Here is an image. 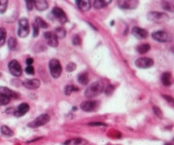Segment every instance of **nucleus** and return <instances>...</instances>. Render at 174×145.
I'll use <instances>...</instances> for the list:
<instances>
[{"label":"nucleus","mask_w":174,"mask_h":145,"mask_svg":"<svg viewBox=\"0 0 174 145\" xmlns=\"http://www.w3.org/2000/svg\"><path fill=\"white\" fill-rule=\"evenodd\" d=\"M103 89H104V86L102 81H95L85 90V96L88 98L98 97V95H100L103 92Z\"/></svg>","instance_id":"obj_1"},{"label":"nucleus","mask_w":174,"mask_h":145,"mask_svg":"<svg viewBox=\"0 0 174 145\" xmlns=\"http://www.w3.org/2000/svg\"><path fill=\"white\" fill-rule=\"evenodd\" d=\"M148 19L155 23H164L169 20V16L166 13L151 11L148 14Z\"/></svg>","instance_id":"obj_2"},{"label":"nucleus","mask_w":174,"mask_h":145,"mask_svg":"<svg viewBox=\"0 0 174 145\" xmlns=\"http://www.w3.org/2000/svg\"><path fill=\"white\" fill-rule=\"evenodd\" d=\"M18 31H17V35L20 36L24 38L26 36H28V35L30 34V23L28 19L25 17H22L19 20L18 23Z\"/></svg>","instance_id":"obj_3"},{"label":"nucleus","mask_w":174,"mask_h":145,"mask_svg":"<svg viewBox=\"0 0 174 145\" xmlns=\"http://www.w3.org/2000/svg\"><path fill=\"white\" fill-rule=\"evenodd\" d=\"M49 70L50 73L53 78L57 79L60 76L61 72H62V67L60 65V62L57 59H52L49 61Z\"/></svg>","instance_id":"obj_4"},{"label":"nucleus","mask_w":174,"mask_h":145,"mask_svg":"<svg viewBox=\"0 0 174 145\" xmlns=\"http://www.w3.org/2000/svg\"><path fill=\"white\" fill-rule=\"evenodd\" d=\"M50 121V117L47 114H42L39 117H37L35 119H34L32 122H30L28 124V126L30 128H38L41 126H43L46 124H47Z\"/></svg>","instance_id":"obj_5"},{"label":"nucleus","mask_w":174,"mask_h":145,"mask_svg":"<svg viewBox=\"0 0 174 145\" xmlns=\"http://www.w3.org/2000/svg\"><path fill=\"white\" fill-rule=\"evenodd\" d=\"M152 37L160 43H170L172 41V35L166 31H156L152 34Z\"/></svg>","instance_id":"obj_6"},{"label":"nucleus","mask_w":174,"mask_h":145,"mask_svg":"<svg viewBox=\"0 0 174 145\" xmlns=\"http://www.w3.org/2000/svg\"><path fill=\"white\" fill-rule=\"evenodd\" d=\"M9 70L10 73L16 77H20L22 73V70L21 65L19 64V62L16 60H11L8 65Z\"/></svg>","instance_id":"obj_7"},{"label":"nucleus","mask_w":174,"mask_h":145,"mask_svg":"<svg viewBox=\"0 0 174 145\" xmlns=\"http://www.w3.org/2000/svg\"><path fill=\"white\" fill-rule=\"evenodd\" d=\"M135 64L137 68H149L152 66H153V60L151 58H148V57H141L136 60Z\"/></svg>","instance_id":"obj_8"},{"label":"nucleus","mask_w":174,"mask_h":145,"mask_svg":"<svg viewBox=\"0 0 174 145\" xmlns=\"http://www.w3.org/2000/svg\"><path fill=\"white\" fill-rule=\"evenodd\" d=\"M52 14L56 19H58V21L60 23H66L67 22V17L62 9L59 8V7H55L52 10Z\"/></svg>","instance_id":"obj_9"},{"label":"nucleus","mask_w":174,"mask_h":145,"mask_svg":"<svg viewBox=\"0 0 174 145\" xmlns=\"http://www.w3.org/2000/svg\"><path fill=\"white\" fill-rule=\"evenodd\" d=\"M138 1L136 0H121L118 2L120 8L126 9V10H133L136 9L138 5Z\"/></svg>","instance_id":"obj_10"},{"label":"nucleus","mask_w":174,"mask_h":145,"mask_svg":"<svg viewBox=\"0 0 174 145\" xmlns=\"http://www.w3.org/2000/svg\"><path fill=\"white\" fill-rule=\"evenodd\" d=\"M22 85L28 89H37L41 85V81L38 79H29L23 81Z\"/></svg>","instance_id":"obj_11"},{"label":"nucleus","mask_w":174,"mask_h":145,"mask_svg":"<svg viewBox=\"0 0 174 145\" xmlns=\"http://www.w3.org/2000/svg\"><path fill=\"white\" fill-rule=\"evenodd\" d=\"M30 110V106L27 103H22L19 106L17 107V110H15L13 112V115L17 118H20L22 116H24Z\"/></svg>","instance_id":"obj_12"},{"label":"nucleus","mask_w":174,"mask_h":145,"mask_svg":"<svg viewBox=\"0 0 174 145\" xmlns=\"http://www.w3.org/2000/svg\"><path fill=\"white\" fill-rule=\"evenodd\" d=\"M97 106H98V102L97 101L89 100V101H85V102L82 103L80 107L83 111L90 112V111H95L97 109Z\"/></svg>","instance_id":"obj_13"},{"label":"nucleus","mask_w":174,"mask_h":145,"mask_svg":"<svg viewBox=\"0 0 174 145\" xmlns=\"http://www.w3.org/2000/svg\"><path fill=\"white\" fill-rule=\"evenodd\" d=\"M44 38L47 40V43L49 46L53 48H56L58 46V39L55 36V35L52 32H45L44 33Z\"/></svg>","instance_id":"obj_14"},{"label":"nucleus","mask_w":174,"mask_h":145,"mask_svg":"<svg viewBox=\"0 0 174 145\" xmlns=\"http://www.w3.org/2000/svg\"><path fill=\"white\" fill-rule=\"evenodd\" d=\"M132 34L138 39H145L148 37V31L140 27H134L132 29Z\"/></svg>","instance_id":"obj_15"},{"label":"nucleus","mask_w":174,"mask_h":145,"mask_svg":"<svg viewBox=\"0 0 174 145\" xmlns=\"http://www.w3.org/2000/svg\"><path fill=\"white\" fill-rule=\"evenodd\" d=\"M0 94L5 95V96H7L10 98H18V93H17L16 92H14L13 90L10 89L8 87H5V86H1L0 87Z\"/></svg>","instance_id":"obj_16"},{"label":"nucleus","mask_w":174,"mask_h":145,"mask_svg":"<svg viewBox=\"0 0 174 145\" xmlns=\"http://www.w3.org/2000/svg\"><path fill=\"white\" fill-rule=\"evenodd\" d=\"M76 4L80 10L85 11V12L88 11L91 7V4L88 0H78L76 2Z\"/></svg>","instance_id":"obj_17"},{"label":"nucleus","mask_w":174,"mask_h":145,"mask_svg":"<svg viewBox=\"0 0 174 145\" xmlns=\"http://www.w3.org/2000/svg\"><path fill=\"white\" fill-rule=\"evenodd\" d=\"M34 7H35L40 11H43L48 8V4L45 0H35L34 1Z\"/></svg>","instance_id":"obj_18"},{"label":"nucleus","mask_w":174,"mask_h":145,"mask_svg":"<svg viewBox=\"0 0 174 145\" xmlns=\"http://www.w3.org/2000/svg\"><path fill=\"white\" fill-rule=\"evenodd\" d=\"M87 144V141L81 138V137H78V138H73V139H70L65 143V145H86Z\"/></svg>","instance_id":"obj_19"},{"label":"nucleus","mask_w":174,"mask_h":145,"mask_svg":"<svg viewBox=\"0 0 174 145\" xmlns=\"http://www.w3.org/2000/svg\"><path fill=\"white\" fill-rule=\"evenodd\" d=\"M161 81L162 84L165 85V86H169V85H172V74L168 72H164L161 76Z\"/></svg>","instance_id":"obj_20"},{"label":"nucleus","mask_w":174,"mask_h":145,"mask_svg":"<svg viewBox=\"0 0 174 145\" xmlns=\"http://www.w3.org/2000/svg\"><path fill=\"white\" fill-rule=\"evenodd\" d=\"M57 39H63L67 35V30L64 29L63 27H58L55 30V33Z\"/></svg>","instance_id":"obj_21"},{"label":"nucleus","mask_w":174,"mask_h":145,"mask_svg":"<svg viewBox=\"0 0 174 145\" xmlns=\"http://www.w3.org/2000/svg\"><path fill=\"white\" fill-rule=\"evenodd\" d=\"M111 1H104V0H95L93 2V7L96 9H102L106 7Z\"/></svg>","instance_id":"obj_22"},{"label":"nucleus","mask_w":174,"mask_h":145,"mask_svg":"<svg viewBox=\"0 0 174 145\" xmlns=\"http://www.w3.org/2000/svg\"><path fill=\"white\" fill-rule=\"evenodd\" d=\"M78 81L81 85H87L89 83V77L86 72H82L78 76Z\"/></svg>","instance_id":"obj_23"},{"label":"nucleus","mask_w":174,"mask_h":145,"mask_svg":"<svg viewBox=\"0 0 174 145\" xmlns=\"http://www.w3.org/2000/svg\"><path fill=\"white\" fill-rule=\"evenodd\" d=\"M0 132H1L2 135L6 136V137H12L13 135H14V133L11 130V129H10L6 125H3V126L0 127Z\"/></svg>","instance_id":"obj_24"},{"label":"nucleus","mask_w":174,"mask_h":145,"mask_svg":"<svg viewBox=\"0 0 174 145\" xmlns=\"http://www.w3.org/2000/svg\"><path fill=\"white\" fill-rule=\"evenodd\" d=\"M150 48H151V47H150L148 43H144V44H141V45H140L139 47L137 48V51L139 52L140 54H141V55H143V54L148 53L150 50Z\"/></svg>","instance_id":"obj_25"},{"label":"nucleus","mask_w":174,"mask_h":145,"mask_svg":"<svg viewBox=\"0 0 174 145\" xmlns=\"http://www.w3.org/2000/svg\"><path fill=\"white\" fill-rule=\"evenodd\" d=\"M79 91V88L76 87V86H74V85H66V87H65V90H64V92H65V94L66 95H71V94L73 93V92H78Z\"/></svg>","instance_id":"obj_26"},{"label":"nucleus","mask_w":174,"mask_h":145,"mask_svg":"<svg viewBox=\"0 0 174 145\" xmlns=\"http://www.w3.org/2000/svg\"><path fill=\"white\" fill-rule=\"evenodd\" d=\"M34 23L38 26L39 28H42V29H47L48 28V24L41 17H36Z\"/></svg>","instance_id":"obj_27"},{"label":"nucleus","mask_w":174,"mask_h":145,"mask_svg":"<svg viewBox=\"0 0 174 145\" xmlns=\"http://www.w3.org/2000/svg\"><path fill=\"white\" fill-rule=\"evenodd\" d=\"M6 41V30L4 28L0 27V47H2Z\"/></svg>","instance_id":"obj_28"},{"label":"nucleus","mask_w":174,"mask_h":145,"mask_svg":"<svg viewBox=\"0 0 174 145\" xmlns=\"http://www.w3.org/2000/svg\"><path fill=\"white\" fill-rule=\"evenodd\" d=\"M17 46V41L14 37H10L8 40V48L10 50H16Z\"/></svg>","instance_id":"obj_29"},{"label":"nucleus","mask_w":174,"mask_h":145,"mask_svg":"<svg viewBox=\"0 0 174 145\" xmlns=\"http://www.w3.org/2000/svg\"><path fill=\"white\" fill-rule=\"evenodd\" d=\"M7 6H8L7 0H0V14H3L6 11Z\"/></svg>","instance_id":"obj_30"},{"label":"nucleus","mask_w":174,"mask_h":145,"mask_svg":"<svg viewBox=\"0 0 174 145\" xmlns=\"http://www.w3.org/2000/svg\"><path fill=\"white\" fill-rule=\"evenodd\" d=\"M10 101V98L5 95L0 94V106H7Z\"/></svg>","instance_id":"obj_31"},{"label":"nucleus","mask_w":174,"mask_h":145,"mask_svg":"<svg viewBox=\"0 0 174 145\" xmlns=\"http://www.w3.org/2000/svg\"><path fill=\"white\" fill-rule=\"evenodd\" d=\"M162 6H163V8L166 10H168V11H173V5L172 4H171L170 3H168V2H162L161 3Z\"/></svg>","instance_id":"obj_32"},{"label":"nucleus","mask_w":174,"mask_h":145,"mask_svg":"<svg viewBox=\"0 0 174 145\" xmlns=\"http://www.w3.org/2000/svg\"><path fill=\"white\" fill-rule=\"evenodd\" d=\"M153 113H154L155 115L157 116L158 118H162V117H163L161 111H160V109L159 107L153 106Z\"/></svg>","instance_id":"obj_33"},{"label":"nucleus","mask_w":174,"mask_h":145,"mask_svg":"<svg viewBox=\"0 0 174 145\" xmlns=\"http://www.w3.org/2000/svg\"><path fill=\"white\" fill-rule=\"evenodd\" d=\"M75 69H76V64L74 62H70L67 66V72H73Z\"/></svg>","instance_id":"obj_34"},{"label":"nucleus","mask_w":174,"mask_h":145,"mask_svg":"<svg viewBox=\"0 0 174 145\" xmlns=\"http://www.w3.org/2000/svg\"><path fill=\"white\" fill-rule=\"evenodd\" d=\"M72 43H73V45H80L81 44V38L78 35L73 36V38H72Z\"/></svg>","instance_id":"obj_35"},{"label":"nucleus","mask_w":174,"mask_h":145,"mask_svg":"<svg viewBox=\"0 0 174 145\" xmlns=\"http://www.w3.org/2000/svg\"><path fill=\"white\" fill-rule=\"evenodd\" d=\"M113 90H114V87H113V86H112L111 85H107L106 87H105V89H103V91H104L105 94H107V95H110V94H111L112 93H113Z\"/></svg>","instance_id":"obj_36"},{"label":"nucleus","mask_w":174,"mask_h":145,"mask_svg":"<svg viewBox=\"0 0 174 145\" xmlns=\"http://www.w3.org/2000/svg\"><path fill=\"white\" fill-rule=\"evenodd\" d=\"M25 72L27 74H30V75H33L34 73V69L32 66H28L25 68Z\"/></svg>","instance_id":"obj_37"},{"label":"nucleus","mask_w":174,"mask_h":145,"mask_svg":"<svg viewBox=\"0 0 174 145\" xmlns=\"http://www.w3.org/2000/svg\"><path fill=\"white\" fill-rule=\"evenodd\" d=\"M39 28L38 26L36 25L35 23L33 24V36L34 37H36V36H38L39 35Z\"/></svg>","instance_id":"obj_38"},{"label":"nucleus","mask_w":174,"mask_h":145,"mask_svg":"<svg viewBox=\"0 0 174 145\" xmlns=\"http://www.w3.org/2000/svg\"><path fill=\"white\" fill-rule=\"evenodd\" d=\"M26 7L28 10H32L34 7V1H26Z\"/></svg>","instance_id":"obj_39"},{"label":"nucleus","mask_w":174,"mask_h":145,"mask_svg":"<svg viewBox=\"0 0 174 145\" xmlns=\"http://www.w3.org/2000/svg\"><path fill=\"white\" fill-rule=\"evenodd\" d=\"M163 97L164 98H166L167 101H169L171 103H173V98L172 97H171V96H166V95H163Z\"/></svg>","instance_id":"obj_40"},{"label":"nucleus","mask_w":174,"mask_h":145,"mask_svg":"<svg viewBox=\"0 0 174 145\" xmlns=\"http://www.w3.org/2000/svg\"><path fill=\"white\" fill-rule=\"evenodd\" d=\"M89 125H91V126H104L105 124H103V123H90L89 124Z\"/></svg>","instance_id":"obj_41"},{"label":"nucleus","mask_w":174,"mask_h":145,"mask_svg":"<svg viewBox=\"0 0 174 145\" xmlns=\"http://www.w3.org/2000/svg\"><path fill=\"white\" fill-rule=\"evenodd\" d=\"M33 62H34V60H33L32 58H28V59H27V60H26V63H27V65H28V66H31Z\"/></svg>","instance_id":"obj_42"},{"label":"nucleus","mask_w":174,"mask_h":145,"mask_svg":"<svg viewBox=\"0 0 174 145\" xmlns=\"http://www.w3.org/2000/svg\"><path fill=\"white\" fill-rule=\"evenodd\" d=\"M165 145H171V144H170V143H166Z\"/></svg>","instance_id":"obj_43"}]
</instances>
